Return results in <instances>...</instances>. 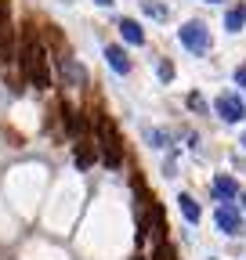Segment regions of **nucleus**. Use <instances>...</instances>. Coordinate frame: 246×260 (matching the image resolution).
<instances>
[{"instance_id":"1","label":"nucleus","mask_w":246,"mask_h":260,"mask_svg":"<svg viewBox=\"0 0 246 260\" xmlns=\"http://www.w3.org/2000/svg\"><path fill=\"white\" fill-rule=\"evenodd\" d=\"M18 69H22L29 87H37V90L51 87V51L44 47L40 32L33 25H25L18 37Z\"/></svg>"},{"instance_id":"2","label":"nucleus","mask_w":246,"mask_h":260,"mask_svg":"<svg viewBox=\"0 0 246 260\" xmlns=\"http://www.w3.org/2000/svg\"><path fill=\"white\" fill-rule=\"evenodd\" d=\"M95 145H98V155L109 170L123 167V138L109 116H95Z\"/></svg>"},{"instance_id":"3","label":"nucleus","mask_w":246,"mask_h":260,"mask_svg":"<svg viewBox=\"0 0 246 260\" xmlns=\"http://www.w3.org/2000/svg\"><path fill=\"white\" fill-rule=\"evenodd\" d=\"M177 40H181L184 51H192V54H206V51L213 47L210 29H206V22H199V18H189V22H184V25L177 29Z\"/></svg>"},{"instance_id":"4","label":"nucleus","mask_w":246,"mask_h":260,"mask_svg":"<svg viewBox=\"0 0 246 260\" xmlns=\"http://www.w3.org/2000/svg\"><path fill=\"white\" fill-rule=\"evenodd\" d=\"M213 224H218V232L228 235V239H239L246 232V220L239 213L235 203H218V210H213Z\"/></svg>"},{"instance_id":"5","label":"nucleus","mask_w":246,"mask_h":260,"mask_svg":"<svg viewBox=\"0 0 246 260\" xmlns=\"http://www.w3.org/2000/svg\"><path fill=\"white\" fill-rule=\"evenodd\" d=\"M213 112H218V119H225V123H242L246 119V105H242V98L235 90H221L218 102H213Z\"/></svg>"},{"instance_id":"6","label":"nucleus","mask_w":246,"mask_h":260,"mask_svg":"<svg viewBox=\"0 0 246 260\" xmlns=\"http://www.w3.org/2000/svg\"><path fill=\"white\" fill-rule=\"evenodd\" d=\"M54 65H58V73H62V83L66 87H83L87 83V69L76 61V58H69L66 51H62L58 58H54Z\"/></svg>"},{"instance_id":"7","label":"nucleus","mask_w":246,"mask_h":260,"mask_svg":"<svg viewBox=\"0 0 246 260\" xmlns=\"http://www.w3.org/2000/svg\"><path fill=\"white\" fill-rule=\"evenodd\" d=\"M210 188H213V195H218V203H235L239 199V181L232 177V174H213V181H210Z\"/></svg>"},{"instance_id":"8","label":"nucleus","mask_w":246,"mask_h":260,"mask_svg":"<svg viewBox=\"0 0 246 260\" xmlns=\"http://www.w3.org/2000/svg\"><path fill=\"white\" fill-rule=\"evenodd\" d=\"M105 61H109V69H112L116 76H127V73L134 69V61H131V54H127V47H123V44H109V47H105Z\"/></svg>"},{"instance_id":"9","label":"nucleus","mask_w":246,"mask_h":260,"mask_svg":"<svg viewBox=\"0 0 246 260\" xmlns=\"http://www.w3.org/2000/svg\"><path fill=\"white\" fill-rule=\"evenodd\" d=\"M73 159H76V167H80V170L95 167V162L102 159V155H98V145H95V138H83V141H76V148H73Z\"/></svg>"},{"instance_id":"10","label":"nucleus","mask_w":246,"mask_h":260,"mask_svg":"<svg viewBox=\"0 0 246 260\" xmlns=\"http://www.w3.org/2000/svg\"><path fill=\"white\" fill-rule=\"evenodd\" d=\"M119 37H123V44H131V47H141L145 44V29H141V22L138 18H119Z\"/></svg>"},{"instance_id":"11","label":"nucleus","mask_w":246,"mask_h":260,"mask_svg":"<svg viewBox=\"0 0 246 260\" xmlns=\"http://www.w3.org/2000/svg\"><path fill=\"white\" fill-rule=\"evenodd\" d=\"M177 210H181V217L189 220V224H199V217H203V210H199V203L192 199L189 191H181L177 195Z\"/></svg>"},{"instance_id":"12","label":"nucleus","mask_w":246,"mask_h":260,"mask_svg":"<svg viewBox=\"0 0 246 260\" xmlns=\"http://www.w3.org/2000/svg\"><path fill=\"white\" fill-rule=\"evenodd\" d=\"M242 25H246V4L239 0V4H232V8L225 11V29H228V32H242Z\"/></svg>"},{"instance_id":"13","label":"nucleus","mask_w":246,"mask_h":260,"mask_svg":"<svg viewBox=\"0 0 246 260\" xmlns=\"http://www.w3.org/2000/svg\"><path fill=\"white\" fill-rule=\"evenodd\" d=\"M141 11H145L148 18H156V22H167V18H170V8H163L160 0H141Z\"/></svg>"},{"instance_id":"14","label":"nucleus","mask_w":246,"mask_h":260,"mask_svg":"<svg viewBox=\"0 0 246 260\" xmlns=\"http://www.w3.org/2000/svg\"><path fill=\"white\" fill-rule=\"evenodd\" d=\"M145 141H148V148H167L170 134L167 130H156V126H145Z\"/></svg>"},{"instance_id":"15","label":"nucleus","mask_w":246,"mask_h":260,"mask_svg":"<svg viewBox=\"0 0 246 260\" xmlns=\"http://www.w3.org/2000/svg\"><path fill=\"white\" fill-rule=\"evenodd\" d=\"M184 105H189V109H192L196 116H206V112H210V105H206V98H203V94H196V90H192L189 98H184Z\"/></svg>"},{"instance_id":"16","label":"nucleus","mask_w":246,"mask_h":260,"mask_svg":"<svg viewBox=\"0 0 246 260\" xmlns=\"http://www.w3.org/2000/svg\"><path fill=\"white\" fill-rule=\"evenodd\" d=\"M174 73H177V69H174V61H170V58H160V61H156V76H160L163 83H170Z\"/></svg>"},{"instance_id":"17","label":"nucleus","mask_w":246,"mask_h":260,"mask_svg":"<svg viewBox=\"0 0 246 260\" xmlns=\"http://www.w3.org/2000/svg\"><path fill=\"white\" fill-rule=\"evenodd\" d=\"M152 260H174V249H170L167 242H160L156 249H152Z\"/></svg>"},{"instance_id":"18","label":"nucleus","mask_w":246,"mask_h":260,"mask_svg":"<svg viewBox=\"0 0 246 260\" xmlns=\"http://www.w3.org/2000/svg\"><path fill=\"white\" fill-rule=\"evenodd\" d=\"M235 83L246 90V65H239V69H235Z\"/></svg>"},{"instance_id":"19","label":"nucleus","mask_w":246,"mask_h":260,"mask_svg":"<svg viewBox=\"0 0 246 260\" xmlns=\"http://www.w3.org/2000/svg\"><path fill=\"white\" fill-rule=\"evenodd\" d=\"M95 4H98V8H112V4H116V0H95Z\"/></svg>"},{"instance_id":"20","label":"nucleus","mask_w":246,"mask_h":260,"mask_svg":"<svg viewBox=\"0 0 246 260\" xmlns=\"http://www.w3.org/2000/svg\"><path fill=\"white\" fill-rule=\"evenodd\" d=\"M239 199H242V210H246V188H242V191H239Z\"/></svg>"},{"instance_id":"21","label":"nucleus","mask_w":246,"mask_h":260,"mask_svg":"<svg viewBox=\"0 0 246 260\" xmlns=\"http://www.w3.org/2000/svg\"><path fill=\"white\" fill-rule=\"evenodd\" d=\"M134 260H145V256H141V253H138V256H134Z\"/></svg>"},{"instance_id":"22","label":"nucleus","mask_w":246,"mask_h":260,"mask_svg":"<svg viewBox=\"0 0 246 260\" xmlns=\"http://www.w3.org/2000/svg\"><path fill=\"white\" fill-rule=\"evenodd\" d=\"M242 148H246V134H242Z\"/></svg>"},{"instance_id":"23","label":"nucleus","mask_w":246,"mask_h":260,"mask_svg":"<svg viewBox=\"0 0 246 260\" xmlns=\"http://www.w3.org/2000/svg\"><path fill=\"white\" fill-rule=\"evenodd\" d=\"M206 4H218V0H206Z\"/></svg>"},{"instance_id":"24","label":"nucleus","mask_w":246,"mask_h":260,"mask_svg":"<svg viewBox=\"0 0 246 260\" xmlns=\"http://www.w3.org/2000/svg\"><path fill=\"white\" fill-rule=\"evenodd\" d=\"M206 260H218V256H206Z\"/></svg>"}]
</instances>
